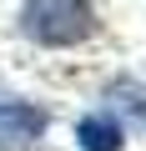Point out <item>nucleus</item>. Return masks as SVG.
<instances>
[{
	"label": "nucleus",
	"mask_w": 146,
	"mask_h": 151,
	"mask_svg": "<svg viewBox=\"0 0 146 151\" xmlns=\"http://www.w3.org/2000/svg\"><path fill=\"white\" fill-rule=\"evenodd\" d=\"M101 25L96 0H25L20 5V35L45 45V50H65L91 40Z\"/></svg>",
	"instance_id": "1"
},
{
	"label": "nucleus",
	"mask_w": 146,
	"mask_h": 151,
	"mask_svg": "<svg viewBox=\"0 0 146 151\" xmlns=\"http://www.w3.org/2000/svg\"><path fill=\"white\" fill-rule=\"evenodd\" d=\"M50 116L35 101H0V151H35Z\"/></svg>",
	"instance_id": "2"
},
{
	"label": "nucleus",
	"mask_w": 146,
	"mask_h": 151,
	"mask_svg": "<svg viewBox=\"0 0 146 151\" xmlns=\"http://www.w3.org/2000/svg\"><path fill=\"white\" fill-rule=\"evenodd\" d=\"M106 101H111V116L126 126H141L146 131V81H136V76H121V81L106 86Z\"/></svg>",
	"instance_id": "3"
},
{
	"label": "nucleus",
	"mask_w": 146,
	"mask_h": 151,
	"mask_svg": "<svg viewBox=\"0 0 146 151\" xmlns=\"http://www.w3.org/2000/svg\"><path fill=\"white\" fill-rule=\"evenodd\" d=\"M76 141H81V151H121L126 126H121L111 111H91V116L76 121Z\"/></svg>",
	"instance_id": "4"
}]
</instances>
